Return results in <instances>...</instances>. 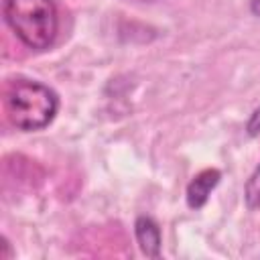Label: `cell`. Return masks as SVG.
<instances>
[{"label":"cell","mask_w":260,"mask_h":260,"mask_svg":"<svg viewBox=\"0 0 260 260\" xmlns=\"http://www.w3.org/2000/svg\"><path fill=\"white\" fill-rule=\"evenodd\" d=\"M250 10H252L254 16L260 18V0H250Z\"/></svg>","instance_id":"cell-7"},{"label":"cell","mask_w":260,"mask_h":260,"mask_svg":"<svg viewBox=\"0 0 260 260\" xmlns=\"http://www.w3.org/2000/svg\"><path fill=\"white\" fill-rule=\"evenodd\" d=\"M244 201L248 209H260V165L254 169V173L244 185Z\"/></svg>","instance_id":"cell-5"},{"label":"cell","mask_w":260,"mask_h":260,"mask_svg":"<svg viewBox=\"0 0 260 260\" xmlns=\"http://www.w3.org/2000/svg\"><path fill=\"white\" fill-rule=\"evenodd\" d=\"M134 236L138 242L140 252L146 258H158L160 256V228L158 223L148 215H138L134 221Z\"/></svg>","instance_id":"cell-4"},{"label":"cell","mask_w":260,"mask_h":260,"mask_svg":"<svg viewBox=\"0 0 260 260\" xmlns=\"http://www.w3.org/2000/svg\"><path fill=\"white\" fill-rule=\"evenodd\" d=\"M2 14L10 30L32 51H45L57 39L59 16L53 0H4Z\"/></svg>","instance_id":"cell-2"},{"label":"cell","mask_w":260,"mask_h":260,"mask_svg":"<svg viewBox=\"0 0 260 260\" xmlns=\"http://www.w3.org/2000/svg\"><path fill=\"white\" fill-rule=\"evenodd\" d=\"M219 179H221V173H219L217 169H203L201 173H197V175L189 181L187 191H185L187 205H189L191 209H195V211L201 209V207L207 203L211 191L217 187Z\"/></svg>","instance_id":"cell-3"},{"label":"cell","mask_w":260,"mask_h":260,"mask_svg":"<svg viewBox=\"0 0 260 260\" xmlns=\"http://www.w3.org/2000/svg\"><path fill=\"white\" fill-rule=\"evenodd\" d=\"M246 134L252 136V138L260 134V106L250 114V118L246 122Z\"/></svg>","instance_id":"cell-6"},{"label":"cell","mask_w":260,"mask_h":260,"mask_svg":"<svg viewBox=\"0 0 260 260\" xmlns=\"http://www.w3.org/2000/svg\"><path fill=\"white\" fill-rule=\"evenodd\" d=\"M6 116L16 130L37 132L47 128L59 110V95L45 83L16 79L6 89Z\"/></svg>","instance_id":"cell-1"}]
</instances>
